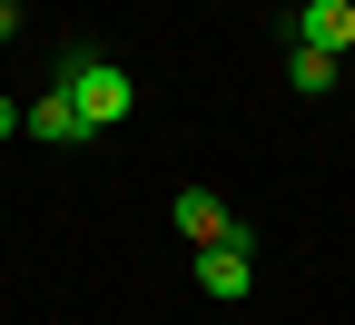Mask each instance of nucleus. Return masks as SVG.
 <instances>
[{
  "label": "nucleus",
  "mask_w": 355,
  "mask_h": 325,
  "mask_svg": "<svg viewBox=\"0 0 355 325\" xmlns=\"http://www.w3.org/2000/svg\"><path fill=\"white\" fill-rule=\"evenodd\" d=\"M60 89H69V109H79V128H89V138L119 128L128 109H139V79H128L119 60H89V50H69V60H60Z\"/></svg>",
  "instance_id": "nucleus-1"
},
{
  "label": "nucleus",
  "mask_w": 355,
  "mask_h": 325,
  "mask_svg": "<svg viewBox=\"0 0 355 325\" xmlns=\"http://www.w3.org/2000/svg\"><path fill=\"white\" fill-rule=\"evenodd\" d=\"M257 237H247V227H227V237H217V247H198V296H217V306H237L247 286H257V256H247Z\"/></svg>",
  "instance_id": "nucleus-2"
},
{
  "label": "nucleus",
  "mask_w": 355,
  "mask_h": 325,
  "mask_svg": "<svg viewBox=\"0 0 355 325\" xmlns=\"http://www.w3.org/2000/svg\"><path fill=\"white\" fill-rule=\"evenodd\" d=\"M296 50L345 60V50H355V0H306V10H296Z\"/></svg>",
  "instance_id": "nucleus-3"
},
{
  "label": "nucleus",
  "mask_w": 355,
  "mask_h": 325,
  "mask_svg": "<svg viewBox=\"0 0 355 325\" xmlns=\"http://www.w3.org/2000/svg\"><path fill=\"white\" fill-rule=\"evenodd\" d=\"M20 128L40 138V148H79V138H89V128H79V109H69V89H40V99L20 109Z\"/></svg>",
  "instance_id": "nucleus-4"
},
{
  "label": "nucleus",
  "mask_w": 355,
  "mask_h": 325,
  "mask_svg": "<svg viewBox=\"0 0 355 325\" xmlns=\"http://www.w3.org/2000/svg\"><path fill=\"white\" fill-rule=\"evenodd\" d=\"M227 227H237V217L217 207L207 188H178V237H188V247H217V237H227Z\"/></svg>",
  "instance_id": "nucleus-5"
},
{
  "label": "nucleus",
  "mask_w": 355,
  "mask_h": 325,
  "mask_svg": "<svg viewBox=\"0 0 355 325\" xmlns=\"http://www.w3.org/2000/svg\"><path fill=\"white\" fill-rule=\"evenodd\" d=\"M286 89L326 99V89H336V60H326V50H286Z\"/></svg>",
  "instance_id": "nucleus-6"
},
{
  "label": "nucleus",
  "mask_w": 355,
  "mask_h": 325,
  "mask_svg": "<svg viewBox=\"0 0 355 325\" xmlns=\"http://www.w3.org/2000/svg\"><path fill=\"white\" fill-rule=\"evenodd\" d=\"M10 128H20V99H0V138H10Z\"/></svg>",
  "instance_id": "nucleus-7"
},
{
  "label": "nucleus",
  "mask_w": 355,
  "mask_h": 325,
  "mask_svg": "<svg viewBox=\"0 0 355 325\" xmlns=\"http://www.w3.org/2000/svg\"><path fill=\"white\" fill-rule=\"evenodd\" d=\"M10 30H20V10H10V0H0V39H10Z\"/></svg>",
  "instance_id": "nucleus-8"
},
{
  "label": "nucleus",
  "mask_w": 355,
  "mask_h": 325,
  "mask_svg": "<svg viewBox=\"0 0 355 325\" xmlns=\"http://www.w3.org/2000/svg\"><path fill=\"white\" fill-rule=\"evenodd\" d=\"M10 10H30V0H10Z\"/></svg>",
  "instance_id": "nucleus-9"
}]
</instances>
